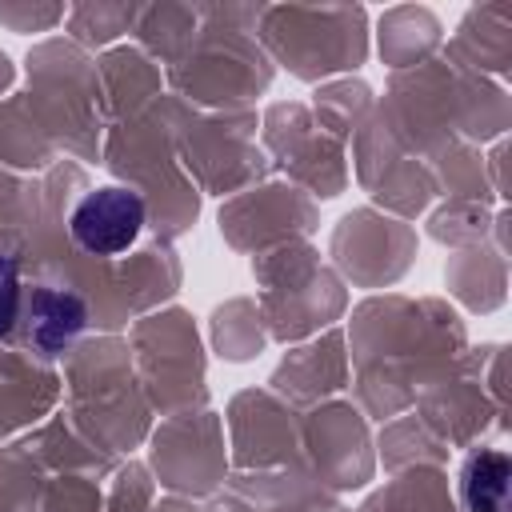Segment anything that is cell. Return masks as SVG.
I'll use <instances>...</instances> for the list:
<instances>
[{
  "instance_id": "6da1fadb",
  "label": "cell",
  "mask_w": 512,
  "mask_h": 512,
  "mask_svg": "<svg viewBox=\"0 0 512 512\" xmlns=\"http://www.w3.org/2000/svg\"><path fill=\"white\" fill-rule=\"evenodd\" d=\"M144 228V196L120 184L96 188L88 192L72 216H68V232L76 240V248L92 252V256H116L128 244H136Z\"/></svg>"
},
{
  "instance_id": "7a4b0ae2",
  "label": "cell",
  "mask_w": 512,
  "mask_h": 512,
  "mask_svg": "<svg viewBox=\"0 0 512 512\" xmlns=\"http://www.w3.org/2000/svg\"><path fill=\"white\" fill-rule=\"evenodd\" d=\"M20 320L28 332V344L40 356H56L64 352L88 324V308L76 292L68 288H52V284H36L24 304H20Z\"/></svg>"
},
{
  "instance_id": "3957f363",
  "label": "cell",
  "mask_w": 512,
  "mask_h": 512,
  "mask_svg": "<svg viewBox=\"0 0 512 512\" xmlns=\"http://www.w3.org/2000/svg\"><path fill=\"white\" fill-rule=\"evenodd\" d=\"M508 456L504 452H476L464 464L460 476V496L468 512H504L508 504Z\"/></svg>"
},
{
  "instance_id": "277c9868",
  "label": "cell",
  "mask_w": 512,
  "mask_h": 512,
  "mask_svg": "<svg viewBox=\"0 0 512 512\" xmlns=\"http://www.w3.org/2000/svg\"><path fill=\"white\" fill-rule=\"evenodd\" d=\"M20 304H24V292H20V260L0 252V336H8L20 320Z\"/></svg>"
}]
</instances>
